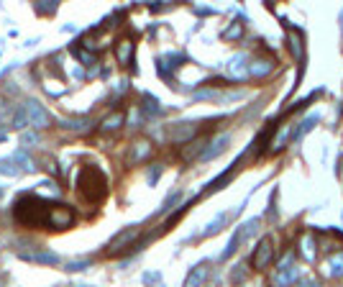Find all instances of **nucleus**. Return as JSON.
Returning a JSON list of instances; mask_svg holds the SVG:
<instances>
[{"instance_id": "1", "label": "nucleus", "mask_w": 343, "mask_h": 287, "mask_svg": "<svg viewBox=\"0 0 343 287\" xmlns=\"http://www.w3.org/2000/svg\"><path fill=\"white\" fill-rule=\"evenodd\" d=\"M51 210L54 205L49 200H41L39 195H23L16 203L13 215L21 226L29 228H51Z\"/></svg>"}, {"instance_id": "2", "label": "nucleus", "mask_w": 343, "mask_h": 287, "mask_svg": "<svg viewBox=\"0 0 343 287\" xmlns=\"http://www.w3.org/2000/svg\"><path fill=\"white\" fill-rule=\"evenodd\" d=\"M77 192L90 203H103L108 195V177L100 167L87 164L77 175Z\"/></svg>"}, {"instance_id": "3", "label": "nucleus", "mask_w": 343, "mask_h": 287, "mask_svg": "<svg viewBox=\"0 0 343 287\" xmlns=\"http://www.w3.org/2000/svg\"><path fill=\"white\" fill-rule=\"evenodd\" d=\"M23 108H26V115H29V126H31V128L41 131V128H47V126L51 123V113L39 100H26Z\"/></svg>"}, {"instance_id": "4", "label": "nucleus", "mask_w": 343, "mask_h": 287, "mask_svg": "<svg viewBox=\"0 0 343 287\" xmlns=\"http://www.w3.org/2000/svg\"><path fill=\"white\" fill-rule=\"evenodd\" d=\"M272 259H274V239L264 236L256 244V251H254V256H251V264H254V269H266L269 264H272Z\"/></svg>"}, {"instance_id": "5", "label": "nucleus", "mask_w": 343, "mask_h": 287, "mask_svg": "<svg viewBox=\"0 0 343 287\" xmlns=\"http://www.w3.org/2000/svg\"><path fill=\"white\" fill-rule=\"evenodd\" d=\"M169 141L172 144H185L189 141L197 133V123L195 121H179V123H172L169 126Z\"/></svg>"}, {"instance_id": "6", "label": "nucleus", "mask_w": 343, "mask_h": 287, "mask_svg": "<svg viewBox=\"0 0 343 287\" xmlns=\"http://www.w3.org/2000/svg\"><path fill=\"white\" fill-rule=\"evenodd\" d=\"M18 256L23 262H33V264H47V267H54L62 262V256L57 251H49V249H39V251H18Z\"/></svg>"}, {"instance_id": "7", "label": "nucleus", "mask_w": 343, "mask_h": 287, "mask_svg": "<svg viewBox=\"0 0 343 287\" xmlns=\"http://www.w3.org/2000/svg\"><path fill=\"white\" fill-rule=\"evenodd\" d=\"M228 144H231V133H220V136H215V139L205 146L203 154H200V161H213V159H218L223 151L228 149Z\"/></svg>"}, {"instance_id": "8", "label": "nucleus", "mask_w": 343, "mask_h": 287, "mask_svg": "<svg viewBox=\"0 0 343 287\" xmlns=\"http://www.w3.org/2000/svg\"><path fill=\"white\" fill-rule=\"evenodd\" d=\"M139 236V228L136 226H128V228H123L121 233H115V236L110 239V244H108V251L110 254H121V251L125 246H131V241Z\"/></svg>"}, {"instance_id": "9", "label": "nucleus", "mask_w": 343, "mask_h": 287, "mask_svg": "<svg viewBox=\"0 0 343 287\" xmlns=\"http://www.w3.org/2000/svg\"><path fill=\"white\" fill-rule=\"evenodd\" d=\"M75 223V213H72L67 205H54L51 210V231H64Z\"/></svg>"}, {"instance_id": "10", "label": "nucleus", "mask_w": 343, "mask_h": 287, "mask_svg": "<svg viewBox=\"0 0 343 287\" xmlns=\"http://www.w3.org/2000/svg\"><path fill=\"white\" fill-rule=\"evenodd\" d=\"M292 139H295V123H284V126H279V131L274 133V139L269 141V149H272V151H282Z\"/></svg>"}, {"instance_id": "11", "label": "nucleus", "mask_w": 343, "mask_h": 287, "mask_svg": "<svg viewBox=\"0 0 343 287\" xmlns=\"http://www.w3.org/2000/svg\"><path fill=\"white\" fill-rule=\"evenodd\" d=\"M249 54H236V57H231V62H228V75L233 77V80H243L249 75Z\"/></svg>"}, {"instance_id": "12", "label": "nucleus", "mask_w": 343, "mask_h": 287, "mask_svg": "<svg viewBox=\"0 0 343 287\" xmlns=\"http://www.w3.org/2000/svg\"><path fill=\"white\" fill-rule=\"evenodd\" d=\"M323 269L328 277H343V251H330L328 259L323 262Z\"/></svg>"}, {"instance_id": "13", "label": "nucleus", "mask_w": 343, "mask_h": 287, "mask_svg": "<svg viewBox=\"0 0 343 287\" xmlns=\"http://www.w3.org/2000/svg\"><path fill=\"white\" fill-rule=\"evenodd\" d=\"M297 277H300V267H287V269H277V274L272 277V285L274 287H287V285H292Z\"/></svg>"}, {"instance_id": "14", "label": "nucleus", "mask_w": 343, "mask_h": 287, "mask_svg": "<svg viewBox=\"0 0 343 287\" xmlns=\"http://www.w3.org/2000/svg\"><path fill=\"white\" fill-rule=\"evenodd\" d=\"M11 159H13L16 164H18V169H21V172H29V175H33L36 169H39V167H36V159H33V157H31L26 149H18V151H13V157H11Z\"/></svg>"}, {"instance_id": "15", "label": "nucleus", "mask_w": 343, "mask_h": 287, "mask_svg": "<svg viewBox=\"0 0 343 287\" xmlns=\"http://www.w3.org/2000/svg\"><path fill=\"white\" fill-rule=\"evenodd\" d=\"M133 39H121L115 44V59H118V64H128L131 57H133Z\"/></svg>"}, {"instance_id": "16", "label": "nucleus", "mask_w": 343, "mask_h": 287, "mask_svg": "<svg viewBox=\"0 0 343 287\" xmlns=\"http://www.w3.org/2000/svg\"><path fill=\"white\" fill-rule=\"evenodd\" d=\"M320 123V113H312V115H308V118H305L300 126H297V128H295V139L292 141H302L305 136H308V133L315 128V126H318Z\"/></svg>"}, {"instance_id": "17", "label": "nucleus", "mask_w": 343, "mask_h": 287, "mask_svg": "<svg viewBox=\"0 0 343 287\" xmlns=\"http://www.w3.org/2000/svg\"><path fill=\"white\" fill-rule=\"evenodd\" d=\"M59 126L64 131H72V133H82L87 128H93V121L90 118H64V121H59Z\"/></svg>"}, {"instance_id": "18", "label": "nucleus", "mask_w": 343, "mask_h": 287, "mask_svg": "<svg viewBox=\"0 0 343 287\" xmlns=\"http://www.w3.org/2000/svg\"><path fill=\"white\" fill-rule=\"evenodd\" d=\"M272 69H274V62L272 59H254L249 64V75L251 77H266Z\"/></svg>"}, {"instance_id": "19", "label": "nucleus", "mask_w": 343, "mask_h": 287, "mask_svg": "<svg viewBox=\"0 0 343 287\" xmlns=\"http://www.w3.org/2000/svg\"><path fill=\"white\" fill-rule=\"evenodd\" d=\"M231 215H233V213H218V215H215V218H213V221H210V223H207V226L203 228V233H200V236H213V233L223 231V226L231 221Z\"/></svg>"}, {"instance_id": "20", "label": "nucleus", "mask_w": 343, "mask_h": 287, "mask_svg": "<svg viewBox=\"0 0 343 287\" xmlns=\"http://www.w3.org/2000/svg\"><path fill=\"white\" fill-rule=\"evenodd\" d=\"M287 41H290V51L295 59H305V44H302V36L297 31H290V36H287Z\"/></svg>"}, {"instance_id": "21", "label": "nucleus", "mask_w": 343, "mask_h": 287, "mask_svg": "<svg viewBox=\"0 0 343 287\" xmlns=\"http://www.w3.org/2000/svg\"><path fill=\"white\" fill-rule=\"evenodd\" d=\"M207 277V264H197L192 272L187 274V280H185V287H200L203 280Z\"/></svg>"}, {"instance_id": "22", "label": "nucleus", "mask_w": 343, "mask_h": 287, "mask_svg": "<svg viewBox=\"0 0 343 287\" xmlns=\"http://www.w3.org/2000/svg\"><path fill=\"white\" fill-rule=\"evenodd\" d=\"M243 241H246V239H243V233H241V226H238V228H236V233H233V236H231L228 246H225V251L220 254V259H231V256H233V254H236V251H238V246L243 244Z\"/></svg>"}, {"instance_id": "23", "label": "nucleus", "mask_w": 343, "mask_h": 287, "mask_svg": "<svg viewBox=\"0 0 343 287\" xmlns=\"http://www.w3.org/2000/svg\"><path fill=\"white\" fill-rule=\"evenodd\" d=\"M300 251H302V256L308 259V262H315V236L312 233H305V236L300 239Z\"/></svg>"}, {"instance_id": "24", "label": "nucleus", "mask_w": 343, "mask_h": 287, "mask_svg": "<svg viewBox=\"0 0 343 287\" xmlns=\"http://www.w3.org/2000/svg\"><path fill=\"white\" fill-rule=\"evenodd\" d=\"M75 57H77L79 62H82L85 67H90V75H95V72H97V57H95L93 51H82V49H75Z\"/></svg>"}, {"instance_id": "25", "label": "nucleus", "mask_w": 343, "mask_h": 287, "mask_svg": "<svg viewBox=\"0 0 343 287\" xmlns=\"http://www.w3.org/2000/svg\"><path fill=\"white\" fill-rule=\"evenodd\" d=\"M141 111L146 113V115H159V113H161V103L156 100L154 95L143 93V105H141Z\"/></svg>"}, {"instance_id": "26", "label": "nucleus", "mask_w": 343, "mask_h": 287, "mask_svg": "<svg viewBox=\"0 0 343 287\" xmlns=\"http://www.w3.org/2000/svg\"><path fill=\"white\" fill-rule=\"evenodd\" d=\"M182 200V190H172L167 197H164V203H161V208H159V215H164V213H169L174 205Z\"/></svg>"}, {"instance_id": "27", "label": "nucleus", "mask_w": 343, "mask_h": 287, "mask_svg": "<svg viewBox=\"0 0 343 287\" xmlns=\"http://www.w3.org/2000/svg\"><path fill=\"white\" fill-rule=\"evenodd\" d=\"M0 175H3V177H18V175H21V169H18V164L11 157H5V159H0Z\"/></svg>"}, {"instance_id": "28", "label": "nucleus", "mask_w": 343, "mask_h": 287, "mask_svg": "<svg viewBox=\"0 0 343 287\" xmlns=\"http://www.w3.org/2000/svg\"><path fill=\"white\" fill-rule=\"evenodd\" d=\"M241 36H243V23H238V21H233V23L228 26V29L223 31V39H225V41L241 39Z\"/></svg>"}, {"instance_id": "29", "label": "nucleus", "mask_w": 343, "mask_h": 287, "mask_svg": "<svg viewBox=\"0 0 343 287\" xmlns=\"http://www.w3.org/2000/svg\"><path fill=\"white\" fill-rule=\"evenodd\" d=\"M11 126L13 128H26V126H29V115H26V108L21 105L18 108V111L13 113V121H11Z\"/></svg>"}, {"instance_id": "30", "label": "nucleus", "mask_w": 343, "mask_h": 287, "mask_svg": "<svg viewBox=\"0 0 343 287\" xmlns=\"http://www.w3.org/2000/svg\"><path fill=\"white\" fill-rule=\"evenodd\" d=\"M121 123H123V113H113L103 121V131H115Z\"/></svg>"}, {"instance_id": "31", "label": "nucleus", "mask_w": 343, "mask_h": 287, "mask_svg": "<svg viewBox=\"0 0 343 287\" xmlns=\"http://www.w3.org/2000/svg\"><path fill=\"white\" fill-rule=\"evenodd\" d=\"M82 269H90V259H72L64 264V272H82Z\"/></svg>"}, {"instance_id": "32", "label": "nucleus", "mask_w": 343, "mask_h": 287, "mask_svg": "<svg viewBox=\"0 0 343 287\" xmlns=\"http://www.w3.org/2000/svg\"><path fill=\"white\" fill-rule=\"evenodd\" d=\"M151 151V146L146 141H141V144H136V149H133V154H131V161H139V159H143Z\"/></svg>"}, {"instance_id": "33", "label": "nucleus", "mask_w": 343, "mask_h": 287, "mask_svg": "<svg viewBox=\"0 0 343 287\" xmlns=\"http://www.w3.org/2000/svg\"><path fill=\"white\" fill-rule=\"evenodd\" d=\"M33 8H36V13L47 16V13H54V11H57V3H47V0H39V3H33Z\"/></svg>"}, {"instance_id": "34", "label": "nucleus", "mask_w": 343, "mask_h": 287, "mask_svg": "<svg viewBox=\"0 0 343 287\" xmlns=\"http://www.w3.org/2000/svg\"><path fill=\"white\" fill-rule=\"evenodd\" d=\"M159 177H161V164H151V169L146 172V182L154 187V185L159 182Z\"/></svg>"}, {"instance_id": "35", "label": "nucleus", "mask_w": 343, "mask_h": 287, "mask_svg": "<svg viewBox=\"0 0 343 287\" xmlns=\"http://www.w3.org/2000/svg\"><path fill=\"white\" fill-rule=\"evenodd\" d=\"M21 144H23V146L39 144V133H36V131H23V133H21Z\"/></svg>"}, {"instance_id": "36", "label": "nucleus", "mask_w": 343, "mask_h": 287, "mask_svg": "<svg viewBox=\"0 0 343 287\" xmlns=\"http://www.w3.org/2000/svg\"><path fill=\"white\" fill-rule=\"evenodd\" d=\"M246 280V272H243V267L238 264V267H233V272H231V282L233 285H238V282H243Z\"/></svg>"}, {"instance_id": "37", "label": "nucleus", "mask_w": 343, "mask_h": 287, "mask_svg": "<svg viewBox=\"0 0 343 287\" xmlns=\"http://www.w3.org/2000/svg\"><path fill=\"white\" fill-rule=\"evenodd\" d=\"M295 287H320V282L315 280V277H302V280H297Z\"/></svg>"}, {"instance_id": "38", "label": "nucleus", "mask_w": 343, "mask_h": 287, "mask_svg": "<svg viewBox=\"0 0 343 287\" xmlns=\"http://www.w3.org/2000/svg\"><path fill=\"white\" fill-rule=\"evenodd\" d=\"M159 280H161V274H159V272H146V274H143V282H146V285L159 282Z\"/></svg>"}, {"instance_id": "39", "label": "nucleus", "mask_w": 343, "mask_h": 287, "mask_svg": "<svg viewBox=\"0 0 343 287\" xmlns=\"http://www.w3.org/2000/svg\"><path fill=\"white\" fill-rule=\"evenodd\" d=\"M195 13H200V16H210V13H215V11H213V8H200V5H197V8H195Z\"/></svg>"}, {"instance_id": "40", "label": "nucleus", "mask_w": 343, "mask_h": 287, "mask_svg": "<svg viewBox=\"0 0 343 287\" xmlns=\"http://www.w3.org/2000/svg\"><path fill=\"white\" fill-rule=\"evenodd\" d=\"M338 23H341V33H343V8H341V16H338Z\"/></svg>"}, {"instance_id": "41", "label": "nucleus", "mask_w": 343, "mask_h": 287, "mask_svg": "<svg viewBox=\"0 0 343 287\" xmlns=\"http://www.w3.org/2000/svg\"><path fill=\"white\" fill-rule=\"evenodd\" d=\"M77 287H87V285H77Z\"/></svg>"}, {"instance_id": "42", "label": "nucleus", "mask_w": 343, "mask_h": 287, "mask_svg": "<svg viewBox=\"0 0 343 287\" xmlns=\"http://www.w3.org/2000/svg\"><path fill=\"white\" fill-rule=\"evenodd\" d=\"M0 197H3V190H0Z\"/></svg>"}, {"instance_id": "43", "label": "nucleus", "mask_w": 343, "mask_h": 287, "mask_svg": "<svg viewBox=\"0 0 343 287\" xmlns=\"http://www.w3.org/2000/svg\"><path fill=\"white\" fill-rule=\"evenodd\" d=\"M207 287H210V285H207Z\"/></svg>"}]
</instances>
